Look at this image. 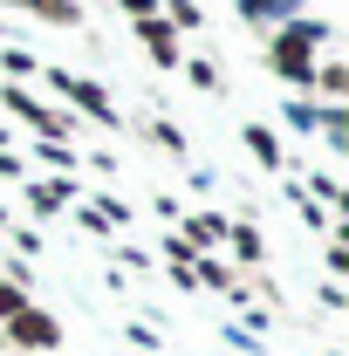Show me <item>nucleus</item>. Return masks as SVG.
<instances>
[{
    "mask_svg": "<svg viewBox=\"0 0 349 356\" xmlns=\"http://www.w3.org/2000/svg\"><path fill=\"white\" fill-rule=\"evenodd\" d=\"M42 83L62 96V110H76L83 124H103V131H124V117H117V103H110V89L76 76V69H42Z\"/></svg>",
    "mask_w": 349,
    "mask_h": 356,
    "instance_id": "obj_1",
    "label": "nucleus"
},
{
    "mask_svg": "<svg viewBox=\"0 0 349 356\" xmlns=\"http://www.w3.org/2000/svg\"><path fill=\"white\" fill-rule=\"evenodd\" d=\"M0 343H7V350H42L48 356V350H62V322H55L42 302H21V309L0 322Z\"/></svg>",
    "mask_w": 349,
    "mask_h": 356,
    "instance_id": "obj_2",
    "label": "nucleus"
},
{
    "mask_svg": "<svg viewBox=\"0 0 349 356\" xmlns=\"http://www.w3.org/2000/svg\"><path fill=\"white\" fill-rule=\"evenodd\" d=\"M21 199H28L35 220H62V213L83 199V185H76V178H21Z\"/></svg>",
    "mask_w": 349,
    "mask_h": 356,
    "instance_id": "obj_3",
    "label": "nucleus"
},
{
    "mask_svg": "<svg viewBox=\"0 0 349 356\" xmlns=\"http://www.w3.org/2000/svg\"><path fill=\"white\" fill-rule=\"evenodd\" d=\"M131 28H137V42L151 48V62H158L165 76H172L178 62H185V42L172 35V21H165V14H144V21H131Z\"/></svg>",
    "mask_w": 349,
    "mask_h": 356,
    "instance_id": "obj_4",
    "label": "nucleus"
},
{
    "mask_svg": "<svg viewBox=\"0 0 349 356\" xmlns=\"http://www.w3.org/2000/svg\"><path fill=\"white\" fill-rule=\"evenodd\" d=\"M172 233L192 247V254H219V247H226V213H213V206H206V213H178Z\"/></svg>",
    "mask_w": 349,
    "mask_h": 356,
    "instance_id": "obj_5",
    "label": "nucleus"
},
{
    "mask_svg": "<svg viewBox=\"0 0 349 356\" xmlns=\"http://www.w3.org/2000/svg\"><path fill=\"white\" fill-rule=\"evenodd\" d=\"M219 254H233L247 274H261V267H267V233L254 220H226V247H219Z\"/></svg>",
    "mask_w": 349,
    "mask_h": 356,
    "instance_id": "obj_6",
    "label": "nucleus"
},
{
    "mask_svg": "<svg viewBox=\"0 0 349 356\" xmlns=\"http://www.w3.org/2000/svg\"><path fill=\"white\" fill-rule=\"evenodd\" d=\"M21 158L48 165L55 178H76V165H83V151H76V144H55V137H28V144H21Z\"/></svg>",
    "mask_w": 349,
    "mask_h": 356,
    "instance_id": "obj_7",
    "label": "nucleus"
},
{
    "mask_svg": "<svg viewBox=\"0 0 349 356\" xmlns=\"http://www.w3.org/2000/svg\"><path fill=\"white\" fill-rule=\"evenodd\" d=\"M315 103H343L349 96V62L343 55H315V83H308Z\"/></svg>",
    "mask_w": 349,
    "mask_h": 356,
    "instance_id": "obj_8",
    "label": "nucleus"
},
{
    "mask_svg": "<svg viewBox=\"0 0 349 356\" xmlns=\"http://www.w3.org/2000/svg\"><path fill=\"white\" fill-rule=\"evenodd\" d=\"M240 144H247V151L261 158L267 172H281V165H288V151H281V137L267 131V124H240Z\"/></svg>",
    "mask_w": 349,
    "mask_h": 356,
    "instance_id": "obj_9",
    "label": "nucleus"
},
{
    "mask_svg": "<svg viewBox=\"0 0 349 356\" xmlns=\"http://www.w3.org/2000/svg\"><path fill=\"white\" fill-rule=\"evenodd\" d=\"M192 288H219V295H233L240 274H233V261H219V254H199V261H192Z\"/></svg>",
    "mask_w": 349,
    "mask_h": 356,
    "instance_id": "obj_10",
    "label": "nucleus"
},
{
    "mask_svg": "<svg viewBox=\"0 0 349 356\" xmlns=\"http://www.w3.org/2000/svg\"><path fill=\"white\" fill-rule=\"evenodd\" d=\"M21 14H35L48 28H83V0H21Z\"/></svg>",
    "mask_w": 349,
    "mask_h": 356,
    "instance_id": "obj_11",
    "label": "nucleus"
},
{
    "mask_svg": "<svg viewBox=\"0 0 349 356\" xmlns=\"http://www.w3.org/2000/svg\"><path fill=\"white\" fill-rule=\"evenodd\" d=\"M21 302H35V274H28V267L14 261L7 274H0V322H7V315L21 309Z\"/></svg>",
    "mask_w": 349,
    "mask_h": 356,
    "instance_id": "obj_12",
    "label": "nucleus"
},
{
    "mask_svg": "<svg viewBox=\"0 0 349 356\" xmlns=\"http://www.w3.org/2000/svg\"><path fill=\"white\" fill-rule=\"evenodd\" d=\"M158 14L172 21V35H178V42H185L192 28H206V7H199V0H158Z\"/></svg>",
    "mask_w": 349,
    "mask_h": 356,
    "instance_id": "obj_13",
    "label": "nucleus"
},
{
    "mask_svg": "<svg viewBox=\"0 0 349 356\" xmlns=\"http://www.w3.org/2000/svg\"><path fill=\"white\" fill-rule=\"evenodd\" d=\"M288 199H295V213H302V226H308V233H329V226H336V213H329V206H315V199H308L295 178H288Z\"/></svg>",
    "mask_w": 349,
    "mask_h": 356,
    "instance_id": "obj_14",
    "label": "nucleus"
},
{
    "mask_svg": "<svg viewBox=\"0 0 349 356\" xmlns=\"http://www.w3.org/2000/svg\"><path fill=\"white\" fill-rule=\"evenodd\" d=\"M295 7L288 0H240V21H261V28H281Z\"/></svg>",
    "mask_w": 349,
    "mask_h": 356,
    "instance_id": "obj_15",
    "label": "nucleus"
},
{
    "mask_svg": "<svg viewBox=\"0 0 349 356\" xmlns=\"http://www.w3.org/2000/svg\"><path fill=\"white\" fill-rule=\"evenodd\" d=\"M0 69H7V83H28V76H42V62H35V55H28V48H0Z\"/></svg>",
    "mask_w": 349,
    "mask_h": 356,
    "instance_id": "obj_16",
    "label": "nucleus"
},
{
    "mask_svg": "<svg viewBox=\"0 0 349 356\" xmlns=\"http://www.w3.org/2000/svg\"><path fill=\"white\" fill-rule=\"evenodd\" d=\"M281 117H288V131H315V124H322V103H315V96H295V103H288V110H281Z\"/></svg>",
    "mask_w": 349,
    "mask_h": 356,
    "instance_id": "obj_17",
    "label": "nucleus"
},
{
    "mask_svg": "<svg viewBox=\"0 0 349 356\" xmlns=\"http://www.w3.org/2000/svg\"><path fill=\"white\" fill-rule=\"evenodd\" d=\"M178 69H185V83H192V89H206V96L219 89V62H206V55H185Z\"/></svg>",
    "mask_w": 349,
    "mask_h": 356,
    "instance_id": "obj_18",
    "label": "nucleus"
},
{
    "mask_svg": "<svg viewBox=\"0 0 349 356\" xmlns=\"http://www.w3.org/2000/svg\"><path fill=\"white\" fill-rule=\"evenodd\" d=\"M322 274H329V281L349 274V240H329V247H322Z\"/></svg>",
    "mask_w": 349,
    "mask_h": 356,
    "instance_id": "obj_19",
    "label": "nucleus"
},
{
    "mask_svg": "<svg viewBox=\"0 0 349 356\" xmlns=\"http://www.w3.org/2000/svg\"><path fill=\"white\" fill-rule=\"evenodd\" d=\"M0 178H7V185H21V178H28V158H21V144H14V151H0Z\"/></svg>",
    "mask_w": 349,
    "mask_h": 356,
    "instance_id": "obj_20",
    "label": "nucleus"
},
{
    "mask_svg": "<svg viewBox=\"0 0 349 356\" xmlns=\"http://www.w3.org/2000/svg\"><path fill=\"white\" fill-rule=\"evenodd\" d=\"M14 254L35 261V254H42V233H35V226H14Z\"/></svg>",
    "mask_w": 349,
    "mask_h": 356,
    "instance_id": "obj_21",
    "label": "nucleus"
},
{
    "mask_svg": "<svg viewBox=\"0 0 349 356\" xmlns=\"http://www.w3.org/2000/svg\"><path fill=\"white\" fill-rule=\"evenodd\" d=\"M151 213H158V220H165V226H178V213H185V206H178L172 192H158V199H151Z\"/></svg>",
    "mask_w": 349,
    "mask_h": 356,
    "instance_id": "obj_22",
    "label": "nucleus"
},
{
    "mask_svg": "<svg viewBox=\"0 0 349 356\" xmlns=\"http://www.w3.org/2000/svg\"><path fill=\"white\" fill-rule=\"evenodd\" d=\"M151 137H158V144H165V151H172V158H185V137H178L172 124H151Z\"/></svg>",
    "mask_w": 349,
    "mask_h": 356,
    "instance_id": "obj_23",
    "label": "nucleus"
},
{
    "mask_svg": "<svg viewBox=\"0 0 349 356\" xmlns=\"http://www.w3.org/2000/svg\"><path fill=\"white\" fill-rule=\"evenodd\" d=\"M117 7H124L131 21H144V14H158V0H117Z\"/></svg>",
    "mask_w": 349,
    "mask_h": 356,
    "instance_id": "obj_24",
    "label": "nucleus"
},
{
    "mask_svg": "<svg viewBox=\"0 0 349 356\" xmlns=\"http://www.w3.org/2000/svg\"><path fill=\"white\" fill-rule=\"evenodd\" d=\"M0 151H14V131H7V124H0Z\"/></svg>",
    "mask_w": 349,
    "mask_h": 356,
    "instance_id": "obj_25",
    "label": "nucleus"
},
{
    "mask_svg": "<svg viewBox=\"0 0 349 356\" xmlns=\"http://www.w3.org/2000/svg\"><path fill=\"white\" fill-rule=\"evenodd\" d=\"M0 48H7V21H0Z\"/></svg>",
    "mask_w": 349,
    "mask_h": 356,
    "instance_id": "obj_26",
    "label": "nucleus"
},
{
    "mask_svg": "<svg viewBox=\"0 0 349 356\" xmlns=\"http://www.w3.org/2000/svg\"><path fill=\"white\" fill-rule=\"evenodd\" d=\"M0 7H21V0H0Z\"/></svg>",
    "mask_w": 349,
    "mask_h": 356,
    "instance_id": "obj_27",
    "label": "nucleus"
},
{
    "mask_svg": "<svg viewBox=\"0 0 349 356\" xmlns=\"http://www.w3.org/2000/svg\"><path fill=\"white\" fill-rule=\"evenodd\" d=\"M0 226H7V213H0Z\"/></svg>",
    "mask_w": 349,
    "mask_h": 356,
    "instance_id": "obj_28",
    "label": "nucleus"
}]
</instances>
